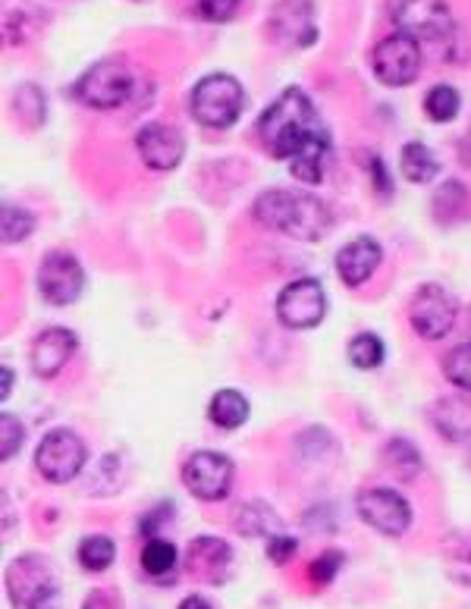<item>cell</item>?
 Segmentation results:
<instances>
[{"label": "cell", "instance_id": "1", "mask_svg": "<svg viewBox=\"0 0 471 609\" xmlns=\"http://www.w3.org/2000/svg\"><path fill=\"white\" fill-rule=\"evenodd\" d=\"M258 139L271 157L289 164V173L302 183H321L324 161L330 154V132L318 114V107L302 88L286 92L264 110L258 120Z\"/></svg>", "mask_w": 471, "mask_h": 609}, {"label": "cell", "instance_id": "2", "mask_svg": "<svg viewBox=\"0 0 471 609\" xmlns=\"http://www.w3.org/2000/svg\"><path fill=\"white\" fill-rule=\"evenodd\" d=\"M255 220L264 230L283 233L299 242H318L333 227V214L318 195L299 189H267L252 205Z\"/></svg>", "mask_w": 471, "mask_h": 609}, {"label": "cell", "instance_id": "3", "mask_svg": "<svg viewBox=\"0 0 471 609\" xmlns=\"http://www.w3.org/2000/svg\"><path fill=\"white\" fill-rule=\"evenodd\" d=\"M245 107V92L242 85L230 73H211L198 79V85L189 95V110L195 123L208 129H230Z\"/></svg>", "mask_w": 471, "mask_h": 609}, {"label": "cell", "instance_id": "4", "mask_svg": "<svg viewBox=\"0 0 471 609\" xmlns=\"http://www.w3.org/2000/svg\"><path fill=\"white\" fill-rule=\"evenodd\" d=\"M7 594L13 609H60V584L41 556H19L7 569Z\"/></svg>", "mask_w": 471, "mask_h": 609}, {"label": "cell", "instance_id": "5", "mask_svg": "<svg viewBox=\"0 0 471 609\" xmlns=\"http://www.w3.org/2000/svg\"><path fill=\"white\" fill-rule=\"evenodd\" d=\"M139 92V79L123 60H101L76 82V98L85 107L114 110L132 101Z\"/></svg>", "mask_w": 471, "mask_h": 609}, {"label": "cell", "instance_id": "6", "mask_svg": "<svg viewBox=\"0 0 471 609\" xmlns=\"http://www.w3.org/2000/svg\"><path fill=\"white\" fill-rule=\"evenodd\" d=\"M393 22L402 35L418 44H450L456 22L446 0H393Z\"/></svg>", "mask_w": 471, "mask_h": 609}, {"label": "cell", "instance_id": "7", "mask_svg": "<svg viewBox=\"0 0 471 609\" xmlns=\"http://www.w3.org/2000/svg\"><path fill=\"white\" fill-rule=\"evenodd\" d=\"M88 462V449L82 443L79 434L73 431H48L38 443V453H35V468L44 481L51 484H66V481H76L79 471Z\"/></svg>", "mask_w": 471, "mask_h": 609}, {"label": "cell", "instance_id": "8", "mask_svg": "<svg viewBox=\"0 0 471 609\" xmlns=\"http://www.w3.org/2000/svg\"><path fill=\"white\" fill-rule=\"evenodd\" d=\"M327 314V292L318 280L302 277L280 289L277 296V321L286 330H311Z\"/></svg>", "mask_w": 471, "mask_h": 609}, {"label": "cell", "instance_id": "9", "mask_svg": "<svg viewBox=\"0 0 471 609\" xmlns=\"http://www.w3.org/2000/svg\"><path fill=\"white\" fill-rule=\"evenodd\" d=\"M85 289V270L82 264L70 255V252H48L38 267V292L41 299L63 308L73 305Z\"/></svg>", "mask_w": 471, "mask_h": 609}, {"label": "cell", "instance_id": "10", "mask_svg": "<svg viewBox=\"0 0 471 609\" xmlns=\"http://www.w3.org/2000/svg\"><path fill=\"white\" fill-rule=\"evenodd\" d=\"M374 76L390 85V88H402V85H409L418 70H421V44L409 35H390L384 38L374 48Z\"/></svg>", "mask_w": 471, "mask_h": 609}, {"label": "cell", "instance_id": "11", "mask_svg": "<svg viewBox=\"0 0 471 609\" xmlns=\"http://www.w3.org/2000/svg\"><path fill=\"white\" fill-rule=\"evenodd\" d=\"M233 462L223 453H211V449H201V453L189 456L183 468V484L189 487L192 496L205 503H217L230 493L233 487Z\"/></svg>", "mask_w": 471, "mask_h": 609}, {"label": "cell", "instance_id": "12", "mask_svg": "<svg viewBox=\"0 0 471 609\" xmlns=\"http://www.w3.org/2000/svg\"><path fill=\"white\" fill-rule=\"evenodd\" d=\"M358 515L365 525L387 537H402L412 525V506L406 503V496L387 487H374L358 496Z\"/></svg>", "mask_w": 471, "mask_h": 609}, {"label": "cell", "instance_id": "13", "mask_svg": "<svg viewBox=\"0 0 471 609\" xmlns=\"http://www.w3.org/2000/svg\"><path fill=\"white\" fill-rule=\"evenodd\" d=\"M456 324V299L437 283H428L412 299V327L421 340H443Z\"/></svg>", "mask_w": 471, "mask_h": 609}, {"label": "cell", "instance_id": "14", "mask_svg": "<svg viewBox=\"0 0 471 609\" xmlns=\"http://www.w3.org/2000/svg\"><path fill=\"white\" fill-rule=\"evenodd\" d=\"M186 572L201 584H227L236 572L233 547L220 537H195L186 550Z\"/></svg>", "mask_w": 471, "mask_h": 609}, {"label": "cell", "instance_id": "15", "mask_svg": "<svg viewBox=\"0 0 471 609\" xmlns=\"http://www.w3.org/2000/svg\"><path fill=\"white\" fill-rule=\"evenodd\" d=\"M271 35L283 48H308L318 38L308 0H280L271 13Z\"/></svg>", "mask_w": 471, "mask_h": 609}, {"label": "cell", "instance_id": "16", "mask_svg": "<svg viewBox=\"0 0 471 609\" xmlns=\"http://www.w3.org/2000/svg\"><path fill=\"white\" fill-rule=\"evenodd\" d=\"M136 148H139V157L151 170H173V167H179V161H183V154H186L183 135L167 123L142 126L136 135Z\"/></svg>", "mask_w": 471, "mask_h": 609}, {"label": "cell", "instance_id": "17", "mask_svg": "<svg viewBox=\"0 0 471 609\" xmlns=\"http://www.w3.org/2000/svg\"><path fill=\"white\" fill-rule=\"evenodd\" d=\"M76 333L73 330H66V327H48V330H41L35 336V343H32V355H29V362H32V371L44 380H51L63 371V365L70 362V358L76 355Z\"/></svg>", "mask_w": 471, "mask_h": 609}, {"label": "cell", "instance_id": "18", "mask_svg": "<svg viewBox=\"0 0 471 609\" xmlns=\"http://www.w3.org/2000/svg\"><path fill=\"white\" fill-rule=\"evenodd\" d=\"M380 258H384V252H380L377 239L355 236L352 242H346L340 248V255H336V274H340V280L349 289H355V286H362L365 280H371Z\"/></svg>", "mask_w": 471, "mask_h": 609}, {"label": "cell", "instance_id": "19", "mask_svg": "<svg viewBox=\"0 0 471 609\" xmlns=\"http://www.w3.org/2000/svg\"><path fill=\"white\" fill-rule=\"evenodd\" d=\"M399 170H402V176L409 179V183L424 186V183H431V179H437L440 161H437V154L424 142H409L406 148H402Z\"/></svg>", "mask_w": 471, "mask_h": 609}, {"label": "cell", "instance_id": "20", "mask_svg": "<svg viewBox=\"0 0 471 609\" xmlns=\"http://www.w3.org/2000/svg\"><path fill=\"white\" fill-rule=\"evenodd\" d=\"M208 418L223 427V431H236L245 421H249V399L236 390H220L211 396V405H208Z\"/></svg>", "mask_w": 471, "mask_h": 609}, {"label": "cell", "instance_id": "21", "mask_svg": "<svg viewBox=\"0 0 471 609\" xmlns=\"http://www.w3.org/2000/svg\"><path fill=\"white\" fill-rule=\"evenodd\" d=\"M233 522H236L239 534H245V537H267V540H271V537H277L283 531L274 509L264 506V503H245L236 512Z\"/></svg>", "mask_w": 471, "mask_h": 609}, {"label": "cell", "instance_id": "22", "mask_svg": "<svg viewBox=\"0 0 471 609\" xmlns=\"http://www.w3.org/2000/svg\"><path fill=\"white\" fill-rule=\"evenodd\" d=\"M176 562H179L176 547L170 544V540H164V537H151L148 544H145V550H142V569L157 584H173L170 578H173Z\"/></svg>", "mask_w": 471, "mask_h": 609}, {"label": "cell", "instance_id": "23", "mask_svg": "<svg viewBox=\"0 0 471 609\" xmlns=\"http://www.w3.org/2000/svg\"><path fill=\"white\" fill-rule=\"evenodd\" d=\"M434 424L450 440H468L471 437V409L462 399H440L434 405Z\"/></svg>", "mask_w": 471, "mask_h": 609}, {"label": "cell", "instance_id": "24", "mask_svg": "<svg viewBox=\"0 0 471 609\" xmlns=\"http://www.w3.org/2000/svg\"><path fill=\"white\" fill-rule=\"evenodd\" d=\"M446 572L453 575L456 584L471 588V531H459L443 544Z\"/></svg>", "mask_w": 471, "mask_h": 609}, {"label": "cell", "instance_id": "25", "mask_svg": "<svg viewBox=\"0 0 471 609\" xmlns=\"http://www.w3.org/2000/svg\"><path fill=\"white\" fill-rule=\"evenodd\" d=\"M114 559H117V547H114V540L104 534L85 537L79 544V566L85 572H107L114 566Z\"/></svg>", "mask_w": 471, "mask_h": 609}, {"label": "cell", "instance_id": "26", "mask_svg": "<svg viewBox=\"0 0 471 609\" xmlns=\"http://www.w3.org/2000/svg\"><path fill=\"white\" fill-rule=\"evenodd\" d=\"M346 355H349V362L358 371H371V368L384 365L387 349H384V340H380L377 333H358V336H352V340H349Z\"/></svg>", "mask_w": 471, "mask_h": 609}, {"label": "cell", "instance_id": "27", "mask_svg": "<svg viewBox=\"0 0 471 609\" xmlns=\"http://www.w3.org/2000/svg\"><path fill=\"white\" fill-rule=\"evenodd\" d=\"M459 92L453 85H434L428 95H424V114H428L434 123H450L459 117Z\"/></svg>", "mask_w": 471, "mask_h": 609}, {"label": "cell", "instance_id": "28", "mask_svg": "<svg viewBox=\"0 0 471 609\" xmlns=\"http://www.w3.org/2000/svg\"><path fill=\"white\" fill-rule=\"evenodd\" d=\"M465 205H468V195H465V186L450 179V183H443L434 195V217L440 223H453L456 217L465 214Z\"/></svg>", "mask_w": 471, "mask_h": 609}, {"label": "cell", "instance_id": "29", "mask_svg": "<svg viewBox=\"0 0 471 609\" xmlns=\"http://www.w3.org/2000/svg\"><path fill=\"white\" fill-rule=\"evenodd\" d=\"M0 230H4V245H16L22 239H29V233L35 230V217L13 205V201H4V208H0Z\"/></svg>", "mask_w": 471, "mask_h": 609}, {"label": "cell", "instance_id": "30", "mask_svg": "<svg viewBox=\"0 0 471 609\" xmlns=\"http://www.w3.org/2000/svg\"><path fill=\"white\" fill-rule=\"evenodd\" d=\"M13 110H16V117L26 123V126H41L44 123V92L38 85H19L16 88V95H13Z\"/></svg>", "mask_w": 471, "mask_h": 609}, {"label": "cell", "instance_id": "31", "mask_svg": "<svg viewBox=\"0 0 471 609\" xmlns=\"http://www.w3.org/2000/svg\"><path fill=\"white\" fill-rule=\"evenodd\" d=\"M443 374H446V380L453 383V387L471 393V343L456 346L450 355L443 358Z\"/></svg>", "mask_w": 471, "mask_h": 609}, {"label": "cell", "instance_id": "32", "mask_svg": "<svg viewBox=\"0 0 471 609\" xmlns=\"http://www.w3.org/2000/svg\"><path fill=\"white\" fill-rule=\"evenodd\" d=\"M387 459L399 468L402 478H412L415 471H418V465H421L418 449H415L412 443H406V440H393V443L387 446Z\"/></svg>", "mask_w": 471, "mask_h": 609}, {"label": "cell", "instance_id": "33", "mask_svg": "<svg viewBox=\"0 0 471 609\" xmlns=\"http://www.w3.org/2000/svg\"><path fill=\"white\" fill-rule=\"evenodd\" d=\"M0 427H4V431H0V459H13L19 449H22V440H26V431H22V421L19 418H13V415H4L0 418Z\"/></svg>", "mask_w": 471, "mask_h": 609}, {"label": "cell", "instance_id": "34", "mask_svg": "<svg viewBox=\"0 0 471 609\" xmlns=\"http://www.w3.org/2000/svg\"><path fill=\"white\" fill-rule=\"evenodd\" d=\"M195 10L205 22H230L239 13V0H198Z\"/></svg>", "mask_w": 471, "mask_h": 609}, {"label": "cell", "instance_id": "35", "mask_svg": "<svg viewBox=\"0 0 471 609\" xmlns=\"http://www.w3.org/2000/svg\"><path fill=\"white\" fill-rule=\"evenodd\" d=\"M340 569H343V553L327 550V553H321L318 559H314V566H311V581H318V584H330Z\"/></svg>", "mask_w": 471, "mask_h": 609}, {"label": "cell", "instance_id": "36", "mask_svg": "<svg viewBox=\"0 0 471 609\" xmlns=\"http://www.w3.org/2000/svg\"><path fill=\"white\" fill-rule=\"evenodd\" d=\"M296 550H299L296 537H289V534H277V537L267 540V556H271V562H277V566H283V562L293 559Z\"/></svg>", "mask_w": 471, "mask_h": 609}, {"label": "cell", "instance_id": "37", "mask_svg": "<svg viewBox=\"0 0 471 609\" xmlns=\"http://www.w3.org/2000/svg\"><path fill=\"white\" fill-rule=\"evenodd\" d=\"M82 609H123V606H120V594L98 588L82 600Z\"/></svg>", "mask_w": 471, "mask_h": 609}, {"label": "cell", "instance_id": "38", "mask_svg": "<svg viewBox=\"0 0 471 609\" xmlns=\"http://www.w3.org/2000/svg\"><path fill=\"white\" fill-rule=\"evenodd\" d=\"M368 164H371V170H374V186H377V192L380 195H393V183H390V176L384 173V164H380V157H368Z\"/></svg>", "mask_w": 471, "mask_h": 609}, {"label": "cell", "instance_id": "39", "mask_svg": "<svg viewBox=\"0 0 471 609\" xmlns=\"http://www.w3.org/2000/svg\"><path fill=\"white\" fill-rule=\"evenodd\" d=\"M179 609H214L205 597H198V594H192V597H186L183 603H179Z\"/></svg>", "mask_w": 471, "mask_h": 609}, {"label": "cell", "instance_id": "40", "mask_svg": "<svg viewBox=\"0 0 471 609\" xmlns=\"http://www.w3.org/2000/svg\"><path fill=\"white\" fill-rule=\"evenodd\" d=\"M462 164H471V129H468V135H465V139H462Z\"/></svg>", "mask_w": 471, "mask_h": 609}, {"label": "cell", "instance_id": "41", "mask_svg": "<svg viewBox=\"0 0 471 609\" xmlns=\"http://www.w3.org/2000/svg\"><path fill=\"white\" fill-rule=\"evenodd\" d=\"M13 371L10 368H4V393H0V396H4V399H10V387H13Z\"/></svg>", "mask_w": 471, "mask_h": 609}, {"label": "cell", "instance_id": "42", "mask_svg": "<svg viewBox=\"0 0 471 609\" xmlns=\"http://www.w3.org/2000/svg\"><path fill=\"white\" fill-rule=\"evenodd\" d=\"M132 4H145V0H132Z\"/></svg>", "mask_w": 471, "mask_h": 609}]
</instances>
